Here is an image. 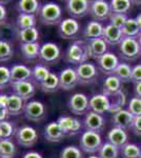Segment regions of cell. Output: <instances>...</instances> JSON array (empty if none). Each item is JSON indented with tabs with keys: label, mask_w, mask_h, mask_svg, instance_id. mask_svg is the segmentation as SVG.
Segmentation results:
<instances>
[{
	"label": "cell",
	"mask_w": 141,
	"mask_h": 158,
	"mask_svg": "<svg viewBox=\"0 0 141 158\" xmlns=\"http://www.w3.org/2000/svg\"><path fill=\"white\" fill-rule=\"evenodd\" d=\"M22 158H43V157L41 156V154H39L38 152L30 151V152L25 153Z\"/></svg>",
	"instance_id": "obj_50"
},
{
	"label": "cell",
	"mask_w": 141,
	"mask_h": 158,
	"mask_svg": "<svg viewBox=\"0 0 141 158\" xmlns=\"http://www.w3.org/2000/svg\"><path fill=\"white\" fill-rule=\"evenodd\" d=\"M134 120V116L130 113L127 110H120V111L116 112L115 114H113L112 121L114 123L115 128H119L126 131L127 129H131Z\"/></svg>",
	"instance_id": "obj_20"
},
{
	"label": "cell",
	"mask_w": 141,
	"mask_h": 158,
	"mask_svg": "<svg viewBox=\"0 0 141 158\" xmlns=\"http://www.w3.org/2000/svg\"><path fill=\"white\" fill-rule=\"evenodd\" d=\"M11 85L15 95L19 96L24 101L29 100V99H31L35 95V86L30 80L21 81V82H14Z\"/></svg>",
	"instance_id": "obj_18"
},
{
	"label": "cell",
	"mask_w": 141,
	"mask_h": 158,
	"mask_svg": "<svg viewBox=\"0 0 141 158\" xmlns=\"http://www.w3.org/2000/svg\"><path fill=\"white\" fill-rule=\"evenodd\" d=\"M140 152H141V146H140Z\"/></svg>",
	"instance_id": "obj_57"
},
{
	"label": "cell",
	"mask_w": 141,
	"mask_h": 158,
	"mask_svg": "<svg viewBox=\"0 0 141 158\" xmlns=\"http://www.w3.org/2000/svg\"><path fill=\"white\" fill-rule=\"evenodd\" d=\"M7 101H9V96L6 95V94H0V106L6 108Z\"/></svg>",
	"instance_id": "obj_51"
},
{
	"label": "cell",
	"mask_w": 141,
	"mask_h": 158,
	"mask_svg": "<svg viewBox=\"0 0 141 158\" xmlns=\"http://www.w3.org/2000/svg\"><path fill=\"white\" fill-rule=\"evenodd\" d=\"M23 113L27 120L33 122H38L44 118L45 115L44 104L37 100L29 101V102L25 103Z\"/></svg>",
	"instance_id": "obj_11"
},
{
	"label": "cell",
	"mask_w": 141,
	"mask_h": 158,
	"mask_svg": "<svg viewBox=\"0 0 141 158\" xmlns=\"http://www.w3.org/2000/svg\"><path fill=\"white\" fill-rule=\"evenodd\" d=\"M64 58L68 63L76 64L77 67L86 62L89 58L86 42H84L83 40H77L72 42L65 51Z\"/></svg>",
	"instance_id": "obj_2"
},
{
	"label": "cell",
	"mask_w": 141,
	"mask_h": 158,
	"mask_svg": "<svg viewBox=\"0 0 141 158\" xmlns=\"http://www.w3.org/2000/svg\"><path fill=\"white\" fill-rule=\"evenodd\" d=\"M132 2L130 0H112L110 2L111 11L114 14H125L130 11Z\"/></svg>",
	"instance_id": "obj_36"
},
{
	"label": "cell",
	"mask_w": 141,
	"mask_h": 158,
	"mask_svg": "<svg viewBox=\"0 0 141 158\" xmlns=\"http://www.w3.org/2000/svg\"><path fill=\"white\" fill-rule=\"evenodd\" d=\"M9 112H7L6 108H3V106H0V122L6 121L9 117Z\"/></svg>",
	"instance_id": "obj_49"
},
{
	"label": "cell",
	"mask_w": 141,
	"mask_h": 158,
	"mask_svg": "<svg viewBox=\"0 0 141 158\" xmlns=\"http://www.w3.org/2000/svg\"><path fill=\"white\" fill-rule=\"evenodd\" d=\"M50 71L43 64H37L35 65L34 69L32 70V78L34 79L36 82H38L39 85H41L43 81L48 78V76L50 75Z\"/></svg>",
	"instance_id": "obj_39"
},
{
	"label": "cell",
	"mask_w": 141,
	"mask_h": 158,
	"mask_svg": "<svg viewBox=\"0 0 141 158\" xmlns=\"http://www.w3.org/2000/svg\"><path fill=\"white\" fill-rule=\"evenodd\" d=\"M132 67L129 63L120 62L115 71L114 75L120 79L121 82H127L131 81V76H132Z\"/></svg>",
	"instance_id": "obj_35"
},
{
	"label": "cell",
	"mask_w": 141,
	"mask_h": 158,
	"mask_svg": "<svg viewBox=\"0 0 141 158\" xmlns=\"http://www.w3.org/2000/svg\"><path fill=\"white\" fill-rule=\"evenodd\" d=\"M122 34L124 38H136L140 35V29L138 27V23L135 18H129L124 27H122Z\"/></svg>",
	"instance_id": "obj_32"
},
{
	"label": "cell",
	"mask_w": 141,
	"mask_h": 158,
	"mask_svg": "<svg viewBox=\"0 0 141 158\" xmlns=\"http://www.w3.org/2000/svg\"><path fill=\"white\" fill-rule=\"evenodd\" d=\"M37 15L40 23L43 25H56L62 21V9L55 2L42 4Z\"/></svg>",
	"instance_id": "obj_1"
},
{
	"label": "cell",
	"mask_w": 141,
	"mask_h": 158,
	"mask_svg": "<svg viewBox=\"0 0 141 158\" xmlns=\"http://www.w3.org/2000/svg\"><path fill=\"white\" fill-rule=\"evenodd\" d=\"M89 15L93 17L95 21L98 22L106 21V19H110V16L112 15L110 3L104 1V0H94V1H91Z\"/></svg>",
	"instance_id": "obj_6"
},
{
	"label": "cell",
	"mask_w": 141,
	"mask_h": 158,
	"mask_svg": "<svg viewBox=\"0 0 141 158\" xmlns=\"http://www.w3.org/2000/svg\"><path fill=\"white\" fill-rule=\"evenodd\" d=\"M111 109V100L106 95L102 94H95L89 99V110L97 114H102L110 112Z\"/></svg>",
	"instance_id": "obj_14"
},
{
	"label": "cell",
	"mask_w": 141,
	"mask_h": 158,
	"mask_svg": "<svg viewBox=\"0 0 141 158\" xmlns=\"http://www.w3.org/2000/svg\"><path fill=\"white\" fill-rule=\"evenodd\" d=\"M17 27L19 30L32 29L36 27V16L35 15L19 14L16 20Z\"/></svg>",
	"instance_id": "obj_34"
},
{
	"label": "cell",
	"mask_w": 141,
	"mask_h": 158,
	"mask_svg": "<svg viewBox=\"0 0 141 158\" xmlns=\"http://www.w3.org/2000/svg\"><path fill=\"white\" fill-rule=\"evenodd\" d=\"M107 140L110 143L114 144L118 149L121 150L125 144L127 143L129 140V135H127L126 131L119 128H113L107 134Z\"/></svg>",
	"instance_id": "obj_22"
},
{
	"label": "cell",
	"mask_w": 141,
	"mask_h": 158,
	"mask_svg": "<svg viewBox=\"0 0 141 158\" xmlns=\"http://www.w3.org/2000/svg\"><path fill=\"white\" fill-rule=\"evenodd\" d=\"M60 158H83L81 149L75 146H68L61 151Z\"/></svg>",
	"instance_id": "obj_41"
},
{
	"label": "cell",
	"mask_w": 141,
	"mask_h": 158,
	"mask_svg": "<svg viewBox=\"0 0 141 158\" xmlns=\"http://www.w3.org/2000/svg\"><path fill=\"white\" fill-rule=\"evenodd\" d=\"M91 1L88 0H68L65 2V9L71 18H82L89 14Z\"/></svg>",
	"instance_id": "obj_8"
},
{
	"label": "cell",
	"mask_w": 141,
	"mask_h": 158,
	"mask_svg": "<svg viewBox=\"0 0 141 158\" xmlns=\"http://www.w3.org/2000/svg\"><path fill=\"white\" fill-rule=\"evenodd\" d=\"M98 153L100 158H119V149L109 141L102 144Z\"/></svg>",
	"instance_id": "obj_38"
},
{
	"label": "cell",
	"mask_w": 141,
	"mask_h": 158,
	"mask_svg": "<svg viewBox=\"0 0 141 158\" xmlns=\"http://www.w3.org/2000/svg\"><path fill=\"white\" fill-rule=\"evenodd\" d=\"M78 76L76 70L72 68H66L59 74V88L64 91H71L78 85Z\"/></svg>",
	"instance_id": "obj_16"
},
{
	"label": "cell",
	"mask_w": 141,
	"mask_h": 158,
	"mask_svg": "<svg viewBox=\"0 0 141 158\" xmlns=\"http://www.w3.org/2000/svg\"><path fill=\"white\" fill-rule=\"evenodd\" d=\"M122 82L115 75H110L103 81V94L107 97L114 96L121 92Z\"/></svg>",
	"instance_id": "obj_26"
},
{
	"label": "cell",
	"mask_w": 141,
	"mask_h": 158,
	"mask_svg": "<svg viewBox=\"0 0 141 158\" xmlns=\"http://www.w3.org/2000/svg\"><path fill=\"white\" fill-rule=\"evenodd\" d=\"M123 34L122 31L118 27H114L112 24H107L104 27L103 30V35H102V39L104 40L107 45H119L121 41L123 40Z\"/></svg>",
	"instance_id": "obj_19"
},
{
	"label": "cell",
	"mask_w": 141,
	"mask_h": 158,
	"mask_svg": "<svg viewBox=\"0 0 141 158\" xmlns=\"http://www.w3.org/2000/svg\"><path fill=\"white\" fill-rule=\"evenodd\" d=\"M6 18H7V12H6V6L0 3V27L6 24Z\"/></svg>",
	"instance_id": "obj_48"
},
{
	"label": "cell",
	"mask_w": 141,
	"mask_h": 158,
	"mask_svg": "<svg viewBox=\"0 0 141 158\" xmlns=\"http://www.w3.org/2000/svg\"><path fill=\"white\" fill-rule=\"evenodd\" d=\"M80 32V24L74 18H66L60 22L58 34L63 39H75Z\"/></svg>",
	"instance_id": "obj_10"
},
{
	"label": "cell",
	"mask_w": 141,
	"mask_h": 158,
	"mask_svg": "<svg viewBox=\"0 0 141 158\" xmlns=\"http://www.w3.org/2000/svg\"><path fill=\"white\" fill-rule=\"evenodd\" d=\"M127 19H129V17L125 14H114V13H112V15L110 16V24L122 30V27L126 23Z\"/></svg>",
	"instance_id": "obj_45"
},
{
	"label": "cell",
	"mask_w": 141,
	"mask_h": 158,
	"mask_svg": "<svg viewBox=\"0 0 141 158\" xmlns=\"http://www.w3.org/2000/svg\"><path fill=\"white\" fill-rule=\"evenodd\" d=\"M14 55V48L10 41L0 39V62H6L12 59Z\"/></svg>",
	"instance_id": "obj_37"
},
{
	"label": "cell",
	"mask_w": 141,
	"mask_h": 158,
	"mask_svg": "<svg viewBox=\"0 0 141 158\" xmlns=\"http://www.w3.org/2000/svg\"><path fill=\"white\" fill-rule=\"evenodd\" d=\"M89 158H100L99 156H95V155H93V156H89Z\"/></svg>",
	"instance_id": "obj_55"
},
{
	"label": "cell",
	"mask_w": 141,
	"mask_h": 158,
	"mask_svg": "<svg viewBox=\"0 0 141 158\" xmlns=\"http://www.w3.org/2000/svg\"><path fill=\"white\" fill-rule=\"evenodd\" d=\"M61 57L60 48L54 42H45L40 48L39 59L48 64L57 63Z\"/></svg>",
	"instance_id": "obj_7"
},
{
	"label": "cell",
	"mask_w": 141,
	"mask_h": 158,
	"mask_svg": "<svg viewBox=\"0 0 141 158\" xmlns=\"http://www.w3.org/2000/svg\"><path fill=\"white\" fill-rule=\"evenodd\" d=\"M119 63V59L116 55L111 52H107L103 56H101L99 59H97V68L100 72L110 76L114 75Z\"/></svg>",
	"instance_id": "obj_13"
},
{
	"label": "cell",
	"mask_w": 141,
	"mask_h": 158,
	"mask_svg": "<svg viewBox=\"0 0 141 158\" xmlns=\"http://www.w3.org/2000/svg\"><path fill=\"white\" fill-rule=\"evenodd\" d=\"M40 89L44 93H55L59 88V75L50 73L48 78L40 85Z\"/></svg>",
	"instance_id": "obj_31"
},
{
	"label": "cell",
	"mask_w": 141,
	"mask_h": 158,
	"mask_svg": "<svg viewBox=\"0 0 141 158\" xmlns=\"http://www.w3.org/2000/svg\"><path fill=\"white\" fill-rule=\"evenodd\" d=\"M16 140L18 144L24 147L31 148L37 142L38 133L37 131L30 126H23L16 131Z\"/></svg>",
	"instance_id": "obj_9"
},
{
	"label": "cell",
	"mask_w": 141,
	"mask_h": 158,
	"mask_svg": "<svg viewBox=\"0 0 141 158\" xmlns=\"http://www.w3.org/2000/svg\"><path fill=\"white\" fill-rule=\"evenodd\" d=\"M40 7H41V4L37 0H20L17 4V10L19 14H38Z\"/></svg>",
	"instance_id": "obj_27"
},
{
	"label": "cell",
	"mask_w": 141,
	"mask_h": 158,
	"mask_svg": "<svg viewBox=\"0 0 141 158\" xmlns=\"http://www.w3.org/2000/svg\"><path fill=\"white\" fill-rule=\"evenodd\" d=\"M137 40H138V42H139V44H140V47H141V33H140V35H139V36H138Z\"/></svg>",
	"instance_id": "obj_54"
},
{
	"label": "cell",
	"mask_w": 141,
	"mask_h": 158,
	"mask_svg": "<svg viewBox=\"0 0 141 158\" xmlns=\"http://www.w3.org/2000/svg\"><path fill=\"white\" fill-rule=\"evenodd\" d=\"M57 123L59 124L64 135H70V136H74V135L80 133L81 127H82L79 119L66 115L59 117L57 119Z\"/></svg>",
	"instance_id": "obj_15"
},
{
	"label": "cell",
	"mask_w": 141,
	"mask_h": 158,
	"mask_svg": "<svg viewBox=\"0 0 141 158\" xmlns=\"http://www.w3.org/2000/svg\"><path fill=\"white\" fill-rule=\"evenodd\" d=\"M86 44H88V53L89 58H94L97 60L107 53V43L102 38L88 41Z\"/></svg>",
	"instance_id": "obj_21"
},
{
	"label": "cell",
	"mask_w": 141,
	"mask_h": 158,
	"mask_svg": "<svg viewBox=\"0 0 141 158\" xmlns=\"http://www.w3.org/2000/svg\"><path fill=\"white\" fill-rule=\"evenodd\" d=\"M64 133L60 129L57 121L50 122L44 128V138L50 142H60L64 138Z\"/></svg>",
	"instance_id": "obj_25"
},
{
	"label": "cell",
	"mask_w": 141,
	"mask_h": 158,
	"mask_svg": "<svg viewBox=\"0 0 141 158\" xmlns=\"http://www.w3.org/2000/svg\"><path fill=\"white\" fill-rule=\"evenodd\" d=\"M15 154H16V147L13 140H0V158H14Z\"/></svg>",
	"instance_id": "obj_33"
},
{
	"label": "cell",
	"mask_w": 141,
	"mask_h": 158,
	"mask_svg": "<svg viewBox=\"0 0 141 158\" xmlns=\"http://www.w3.org/2000/svg\"><path fill=\"white\" fill-rule=\"evenodd\" d=\"M68 110L75 115H84L89 110V98L82 93H76L68 99Z\"/></svg>",
	"instance_id": "obj_12"
},
{
	"label": "cell",
	"mask_w": 141,
	"mask_h": 158,
	"mask_svg": "<svg viewBox=\"0 0 141 158\" xmlns=\"http://www.w3.org/2000/svg\"><path fill=\"white\" fill-rule=\"evenodd\" d=\"M24 100H22L19 96L15 95L14 93L9 96V101H7V112L10 115L17 116L23 112L24 109Z\"/></svg>",
	"instance_id": "obj_28"
},
{
	"label": "cell",
	"mask_w": 141,
	"mask_h": 158,
	"mask_svg": "<svg viewBox=\"0 0 141 158\" xmlns=\"http://www.w3.org/2000/svg\"><path fill=\"white\" fill-rule=\"evenodd\" d=\"M103 30H104V27L102 25L101 22L92 20V21L88 22V24L85 25V27H84V30H83L84 39H85L86 41H91V40H94V39L102 38Z\"/></svg>",
	"instance_id": "obj_23"
},
{
	"label": "cell",
	"mask_w": 141,
	"mask_h": 158,
	"mask_svg": "<svg viewBox=\"0 0 141 158\" xmlns=\"http://www.w3.org/2000/svg\"><path fill=\"white\" fill-rule=\"evenodd\" d=\"M134 91H135V96H136V97L141 98V81H140V82L135 83Z\"/></svg>",
	"instance_id": "obj_52"
},
{
	"label": "cell",
	"mask_w": 141,
	"mask_h": 158,
	"mask_svg": "<svg viewBox=\"0 0 141 158\" xmlns=\"http://www.w3.org/2000/svg\"><path fill=\"white\" fill-rule=\"evenodd\" d=\"M75 70L80 85H89L94 82L98 77V68L94 63L89 62V61L78 65Z\"/></svg>",
	"instance_id": "obj_5"
},
{
	"label": "cell",
	"mask_w": 141,
	"mask_h": 158,
	"mask_svg": "<svg viewBox=\"0 0 141 158\" xmlns=\"http://www.w3.org/2000/svg\"><path fill=\"white\" fill-rule=\"evenodd\" d=\"M119 52L123 59L135 61L141 56V47L136 38H123L119 44Z\"/></svg>",
	"instance_id": "obj_3"
},
{
	"label": "cell",
	"mask_w": 141,
	"mask_h": 158,
	"mask_svg": "<svg viewBox=\"0 0 141 158\" xmlns=\"http://www.w3.org/2000/svg\"><path fill=\"white\" fill-rule=\"evenodd\" d=\"M127 111L134 117L141 116V98L133 97L127 104Z\"/></svg>",
	"instance_id": "obj_44"
},
{
	"label": "cell",
	"mask_w": 141,
	"mask_h": 158,
	"mask_svg": "<svg viewBox=\"0 0 141 158\" xmlns=\"http://www.w3.org/2000/svg\"><path fill=\"white\" fill-rule=\"evenodd\" d=\"M40 48H41V45L38 42L21 43V44H20L21 54L25 59H27V60H34L36 58H39Z\"/></svg>",
	"instance_id": "obj_29"
},
{
	"label": "cell",
	"mask_w": 141,
	"mask_h": 158,
	"mask_svg": "<svg viewBox=\"0 0 141 158\" xmlns=\"http://www.w3.org/2000/svg\"><path fill=\"white\" fill-rule=\"evenodd\" d=\"M122 158H141L140 147L135 143H129L127 142L121 150Z\"/></svg>",
	"instance_id": "obj_40"
},
{
	"label": "cell",
	"mask_w": 141,
	"mask_h": 158,
	"mask_svg": "<svg viewBox=\"0 0 141 158\" xmlns=\"http://www.w3.org/2000/svg\"><path fill=\"white\" fill-rule=\"evenodd\" d=\"M131 81L134 83L140 82L141 81V63L136 64L132 69V76H131Z\"/></svg>",
	"instance_id": "obj_46"
},
{
	"label": "cell",
	"mask_w": 141,
	"mask_h": 158,
	"mask_svg": "<svg viewBox=\"0 0 141 158\" xmlns=\"http://www.w3.org/2000/svg\"><path fill=\"white\" fill-rule=\"evenodd\" d=\"M2 138H1V134H0V140H1Z\"/></svg>",
	"instance_id": "obj_56"
},
{
	"label": "cell",
	"mask_w": 141,
	"mask_h": 158,
	"mask_svg": "<svg viewBox=\"0 0 141 158\" xmlns=\"http://www.w3.org/2000/svg\"><path fill=\"white\" fill-rule=\"evenodd\" d=\"M136 21H137V23H138V27H139V29H140V32H141V13H139V14L136 16Z\"/></svg>",
	"instance_id": "obj_53"
},
{
	"label": "cell",
	"mask_w": 141,
	"mask_h": 158,
	"mask_svg": "<svg viewBox=\"0 0 141 158\" xmlns=\"http://www.w3.org/2000/svg\"><path fill=\"white\" fill-rule=\"evenodd\" d=\"M131 129L133 130V132H134L135 135L141 136V116L134 117V120H133Z\"/></svg>",
	"instance_id": "obj_47"
},
{
	"label": "cell",
	"mask_w": 141,
	"mask_h": 158,
	"mask_svg": "<svg viewBox=\"0 0 141 158\" xmlns=\"http://www.w3.org/2000/svg\"><path fill=\"white\" fill-rule=\"evenodd\" d=\"M83 124L86 131L100 133L106 127V120H104L103 116L100 115V114L89 111L83 119Z\"/></svg>",
	"instance_id": "obj_17"
},
{
	"label": "cell",
	"mask_w": 141,
	"mask_h": 158,
	"mask_svg": "<svg viewBox=\"0 0 141 158\" xmlns=\"http://www.w3.org/2000/svg\"><path fill=\"white\" fill-rule=\"evenodd\" d=\"M15 133V129L12 122L10 121H2L0 122V134L2 139H11L12 135Z\"/></svg>",
	"instance_id": "obj_43"
},
{
	"label": "cell",
	"mask_w": 141,
	"mask_h": 158,
	"mask_svg": "<svg viewBox=\"0 0 141 158\" xmlns=\"http://www.w3.org/2000/svg\"><path fill=\"white\" fill-rule=\"evenodd\" d=\"M11 71L12 83L21 82V81H29L32 78V70L23 64H15L10 69Z\"/></svg>",
	"instance_id": "obj_24"
},
{
	"label": "cell",
	"mask_w": 141,
	"mask_h": 158,
	"mask_svg": "<svg viewBox=\"0 0 141 158\" xmlns=\"http://www.w3.org/2000/svg\"><path fill=\"white\" fill-rule=\"evenodd\" d=\"M10 85H12L11 71L4 65H0V90L6 89Z\"/></svg>",
	"instance_id": "obj_42"
},
{
	"label": "cell",
	"mask_w": 141,
	"mask_h": 158,
	"mask_svg": "<svg viewBox=\"0 0 141 158\" xmlns=\"http://www.w3.org/2000/svg\"><path fill=\"white\" fill-rule=\"evenodd\" d=\"M17 36L21 43H34L38 42L39 39V32L36 27L27 30H18Z\"/></svg>",
	"instance_id": "obj_30"
},
{
	"label": "cell",
	"mask_w": 141,
	"mask_h": 158,
	"mask_svg": "<svg viewBox=\"0 0 141 158\" xmlns=\"http://www.w3.org/2000/svg\"><path fill=\"white\" fill-rule=\"evenodd\" d=\"M102 138L99 133L92 131H85L81 135L80 138V149L85 153H96L102 147Z\"/></svg>",
	"instance_id": "obj_4"
}]
</instances>
